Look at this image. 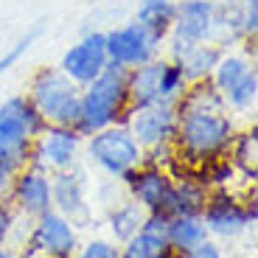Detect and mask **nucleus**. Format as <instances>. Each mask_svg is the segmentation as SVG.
I'll use <instances>...</instances> for the list:
<instances>
[{
  "label": "nucleus",
  "mask_w": 258,
  "mask_h": 258,
  "mask_svg": "<svg viewBox=\"0 0 258 258\" xmlns=\"http://www.w3.org/2000/svg\"><path fill=\"white\" fill-rule=\"evenodd\" d=\"M107 64H110V56H107V45H104V31H87L62 53L59 71L76 87H87L93 79L101 76Z\"/></svg>",
  "instance_id": "4468645a"
},
{
  "label": "nucleus",
  "mask_w": 258,
  "mask_h": 258,
  "mask_svg": "<svg viewBox=\"0 0 258 258\" xmlns=\"http://www.w3.org/2000/svg\"><path fill=\"white\" fill-rule=\"evenodd\" d=\"M129 90H126V68L107 64L101 76L82 87V107H79L76 129L84 138L112 123H123L129 112Z\"/></svg>",
  "instance_id": "f03ea898"
},
{
  "label": "nucleus",
  "mask_w": 258,
  "mask_h": 258,
  "mask_svg": "<svg viewBox=\"0 0 258 258\" xmlns=\"http://www.w3.org/2000/svg\"><path fill=\"white\" fill-rule=\"evenodd\" d=\"M227 160L233 163L236 174L247 177L250 182H255V171H258V129L247 126V129H236L230 146H227Z\"/></svg>",
  "instance_id": "aec40b11"
},
{
  "label": "nucleus",
  "mask_w": 258,
  "mask_h": 258,
  "mask_svg": "<svg viewBox=\"0 0 258 258\" xmlns=\"http://www.w3.org/2000/svg\"><path fill=\"white\" fill-rule=\"evenodd\" d=\"M14 227H17V211H14L12 202H6V197L0 194V247L9 244Z\"/></svg>",
  "instance_id": "bb28decb"
},
{
  "label": "nucleus",
  "mask_w": 258,
  "mask_h": 258,
  "mask_svg": "<svg viewBox=\"0 0 258 258\" xmlns=\"http://www.w3.org/2000/svg\"><path fill=\"white\" fill-rule=\"evenodd\" d=\"M39 258H56V255H39Z\"/></svg>",
  "instance_id": "7c9ffc66"
},
{
  "label": "nucleus",
  "mask_w": 258,
  "mask_h": 258,
  "mask_svg": "<svg viewBox=\"0 0 258 258\" xmlns=\"http://www.w3.org/2000/svg\"><path fill=\"white\" fill-rule=\"evenodd\" d=\"M143 219H146V211H143L135 200L123 197L121 202H115V205L110 208V213H107V227H110V233H112V241H115V244H123L126 239H132V236L143 227Z\"/></svg>",
  "instance_id": "4be33fe9"
},
{
  "label": "nucleus",
  "mask_w": 258,
  "mask_h": 258,
  "mask_svg": "<svg viewBox=\"0 0 258 258\" xmlns=\"http://www.w3.org/2000/svg\"><path fill=\"white\" fill-rule=\"evenodd\" d=\"M0 258H20V255H17V252H14L12 247L6 244V247H0Z\"/></svg>",
  "instance_id": "c85d7f7f"
},
{
  "label": "nucleus",
  "mask_w": 258,
  "mask_h": 258,
  "mask_svg": "<svg viewBox=\"0 0 258 258\" xmlns=\"http://www.w3.org/2000/svg\"><path fill=\"white\" fill-rule=\"evenodd\" d=\"M236 115L225 107L222 93L211 82L188 84L185 96L177 101V163L197 168L202 163L222 157L236 135Z\"/></svg>",
  "instance_id": "f257e3e1"
},
{
  "label": "nucleus",
  "mask_w": 258,
  "mask_h": 258,
  "mask_svg": "<svg viewBox=\"0 0 258 258\" xmlns=\"http://www.w3.org/2000/svg\"><path fill=\"white\" fill-rule=\"evenodd\" d=\"M222 98H225V107L233 115H247V112L252 115L258 101V71H250L244 79H239L230 90L222 93Z\"/></svg>",
  "instance_id": "b1692460"
},
{
  "label": "nucleus",
  "mask_w": 258,
  "mask_h": 258,
  "mask_svg": "<svg viewBox=\"0 0 258 258\" xmlns=\"http://www.w3.org/2000/svg\"><path fill=\"white\" fill-rule=\"evenodd\" d=\"M222 51L225 48H219L216 42H200V45L171 48V51H166V56L174 59L180 64L182 76L194 84V82H211V73L216 68V62H219Z\"/></svg>",
  "instance_id": "a211bd4d"
},
{
  "label": "nucleus",
  "mask_w": 258,
  "mask_h": 258,
  "mask_svg": "<svg viewBox=\"0 0 258 258\" xmlns=\"http://www.w3.org/2000/svg\"><path fill=\"white\" fill-rule=\"evenodd\" d=\"M26 98L48 126H76L82 87H76L59 68H37L28 79Z\"/></svg>",
  "instance_id": "7ed1b4c3"
},
{
  "label": "nucleus",
  "mask_w": 258,
  "mask_h": 258,
  "mask_svg": "<svg viewBox=\"0 0 258 258\" xmlns=\"http://www.w3.org/2000/svg\"><path fill=\"white\" fill-rule=\"evenodd\" d=\"M174 17H177V0H138L135 14H132L138 26L146 28L163 45H166L168 31L174 26Z\"/></svg>",
  "instance_id": "6ab92c4d"
},
{
  "label": "nucleus",
  "mask_w": 258,
  "mask_h": 258,
  "mask_svg": "<svg viewBox=\"0 0 258 258\" xmlns=\"http://www.w3.org/2000/svg\"><path fill=\"white\" fill-rule=\"evenodd\" d=\"M123 191L129 200H135L146 213H160L168 219V208H171V191H174V177L168 168L141 163L135 171L123 177Z\"/></svg>",
  "instance_id": "9d476101"
},
{
  "label": "nucleus",
  "mask_w": 258,
  "mask_h": 258,
  "mask_svg": "<svg viewBox=\"0 0 258 258\" xmlns=\"http://www.w3.org/2000/svg\"><path fill=\"white\" fill-rule=\"evenodd\" d=\"M166 225H168L166 216L146 213L143 227L121 244V258H168L174 250L166 241Z\"/></svg>",
  "instance_id": "f3484780"
},
{
  "label": "nucleus",
  "mask_w": 258,
  "mask_h": 258,
  "mask_svg": "<svg viewBox=\"0 0 258 258\" xmlns=\"http://www.w3.org/2000/svg\"><path fill=\"white\" fill-rule=\"evenodd\" d=\"M51 202H53V211H59L76 227L90 225L93 211H90V202H87V174H84L82 166L51 174Z\"/></svg>",
  "instance_id": "2eb2a0df"
},
{
  "label": "nucleus",
  "mask_w": 258,
  "mask_h": 258,
  "mask_svg": "<svg viewBox=\"0 0 258 258\" xmlns=\"http://www.w3.org/2000/svg\"><path fill=\"white\" fill-rule=\"evenodd\" d=\"M250 71H255V56H250L244 48H227V51H222L219 62L213 68L211 84L219 93H225V90H230L239 79H244Z\"/></svg>",
  "instance_id": "412c9836"
},
{
  "label": "nucleus",
  "mask_w": 258,
  "mask_h": 258,
  "mask_svg": "<svg viewBox=\"0 0 258 258\" xmlns=\"http://www.w3.org/2000/svg\"><path fill=\"white\" fill-rule=\"evenodd\" d=\"M84 155V135L76 126H45L34 138L28 163L48 174L79 166Z\"/></svg>",
  "instance_id": "6e6552de"
},
{
  "label": "nucleus",
  "mask_w": 258,
  "mask_h": 258,
  "mask_svg": "<svg viewBox=\"0 0 258 258\" xmlns=\"http://www.w3.org/2000/svg\"><path fill=\"white\" fill-rule=\"evenodd\" d=\"M205 239H211V236L202 225V216H171L166 225V241L177 255L188 252Z\"/></svg>",
  "instance_id": "5701e85b"
},
{
  "label": "nucleus",
  "mask_w": 258,
  "mask_h": 258,
  "mask_svg": "<svg viewBox=\"0 0 258 258\" xmlns=\"http://www.w3.org/2000/svg\"><path fill=\"white\" fill-rule=\"evenodd\" d=\"M39 37H42V26H34V28H28V31L23 34V37H20L17 42H14L12 48H9V51H3V56H0V79L6 76V73L12 71V68H17V64L23 62V56H26V53L31 51L34 42H37Z\"/></svg>",
  "instance_id": "393cba45"
},
{
  "label": "nucleus",
  "mask_w": 258,
  "mask_h": 258,
  "mask_svg": "<svg viewBox=\"0 0 258 258\" xmlns=\"http://www.w3.org/2000/svg\"><path fill=\"white\" fill-rule=\"evenodd\" d=\"M200 216L208 236L236 239L247 227L255 225V197L250 194L247 200H239L233 191H211Z\"/></svg>",
  "instance_id": "0eeeda50"
},
{
  "label": "nucleus",
  "mask_w": 258,
  "mask_h": 258,
  "mask_svg": "<svg viewBox=\"0 0 258 258\" xmlns=\"http://www.w3.org/2000/svg\"><path fill=\"white\" fill-rule=\"evenodd\" d=\"M45 126L48 123L34 110V104L26 98V93L9 96L0 104V157L12 171H20L23 166H28L31 143Z\"/></svg>",
  "instance_id": "20e7f679"
},
{
  "label": "nucleus",
  "mask_w": 258,
  "mask_h": 258,
  "mask_svg": "<svg viewBox=\"0 0 258 258\" xmlns=\"http://www.w3.org/2000/svg\"><path fill=\"white\" fill-rule=\"evenodd\" d=\"M241 3H244L247 9H258V0H241Z\"/></svg>",
  "instance_id": "c756f323"
},
{
  "label": "nucleus",
  "mask_w": 258,
  "mask_h": 258,
  "mask_svg": "<svg viewBox=\"0 0 258 258\" xmlns=\"http://www.w3.org/2000/svg\"><path fill=\"white\" fill-rule=\"evenodd\" d=\"M107 3H112V0H107Z\"/></svg>",
  "instance_id": "2f4dec72"
},
{
  "label": "nucleus",
  "mask_w": 258,
  "mask_h": 258,
  "mask_svg": "<svg viewBox=\"0 0 258 258\" xmlns=\"http://www.w3.org/2000/svg\"><path fill=\"white\" fill-rule=\"evenodd\" d=\"M180 258H225V252H222V247L216 244V241L205 239V241H200L197 247H191L188 252H182Z\"/></svg>",
  "instance_id": "cd10ccee"
},
{
  "label": "nucleus",
  "mask_w": 258,
  "mask_h": 258,
  "mask_svg": "<svg viewBox=\"0 0 258 258\" xmlns=\"http://www.w3.org/2000/svg\"><path fill=\"white\" fill-rule=\"evenodd\" d=\"M104 45H107V56L112 64H121L126 71L138 68V64L152 62L155 56L163 53V42L155 39L146 28H141L135 20H126L121 26H112L104 31Z\"/></svg>",
  "instance_id": "1a4fd4ad"
},
{
  "label": "nucleus",
  "mask_w": 258,
  "mask_h": 258,
  "mask_svg": "<svg viewBox=\"0 0 258 258\" xmlns=\"http://www.w3.org/2000/svg\"><path fill=\"white\" fill-rule=\"evenodd\" d=\"M213 9H216V0H177V17L163 51L213 42V37H216Z\"/></svg>",
  "instance_id": "f8f14e48"
},
{
  "label": "nucleus",
  "mask_w": 258,
  "mask_h": 258,
  "mask_svg": "<svg viewBox=\"0 0 258 258\" xmlns=\"http://www.w3.org/2000/svg\"><path fill=\"white\" fill-rule=\"evenodd\" d=\"M84 155L110 180L121 182L129 171L143 163V149L123 123H112L84 138Z\"/></svg>",
  "instance_id": "423d86ee"
},
{
  "label": "nucleus",
  "mask_w": 258,
  "mask_h": 258,
  "mask_svg": "<svg viewBox=\"0 0 258 258\" xmlns=\"http://www.w3.org/2000/svg\"><path fill=\"white\" fill-rule=\"evenodd\" d=\"M9 202L20 216H39L53 208L51 202V174L42 171L37 166H23L20 171H14L12 182L6 188Z\"/></svg>",
  "instance_id": "dca6fc26"
},
{
  "label": "nucleus",
  "mask_w": 258,
  "mask_h": 258,
  "mask_svg": "<svg viewBox=\"0 0 258 258\" xmlns=\"http://www.w3.org/2000/svg\"><path fill=\"white\" fill-rule=\"evenodd\" d=\"M28 250L39 252V255L73 258L79 250V227L71 219H64L59 211L51 208V211L34 216L31 233H28Z\"/></svg>",
  "instance_id": "ddd939ff"
},
{
  "label": "nucleus",
  "mask_w": 258,
  "mask_h": 258,
  "mask_svg": "<svg viewBox=\"0 0 258 258\" xmlns=\"http://www.w3.org/2000/svg\"><path fill=\"white\" fill-rule=\"evenodd\" d=\"M188 79L182 76L180 64L168 59L166 53L155 56L152 62L138 64L126 71V90L129 104L143 107V104H177L188 90Z\"/></svg>",
  "instance_id": "39448f33"
},
{
  "label": "nucleus",
  "mask_w": 258,
  "mask_h": 258,
  "mask_svg": "<svg viewBox=\"0 0 258 258\" xmlns=\"http://www.w3.org/2000/svg\"><path fill=\"white\" fill-rule=\"evenodd\" d=\"M123 126L132 132L138 146L146 149L174 143L177 135V104H143V107H129Z\"/></svg>",
  "instance_id": "9b49d317"
},
{
  "label": "nucleus",
  "mask_w": 258,
  "mask_h": 258,
  "mask_svg": "<svg viewBox=\"0 0 258 258\" xmlns=\"http://www.w3.org/2000/svg\"><path fill=\"white\" fill-rule=\"evenodd\" d=\"M73 258H121V244H115L112 239H90L79 244Z\"/></svg>",
  "instance_id": "a878e982"
}]
</instances>
